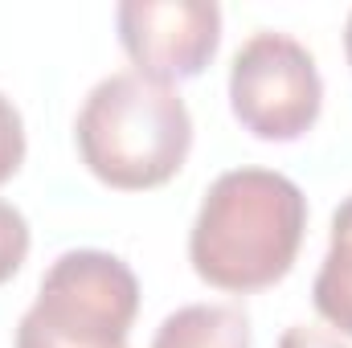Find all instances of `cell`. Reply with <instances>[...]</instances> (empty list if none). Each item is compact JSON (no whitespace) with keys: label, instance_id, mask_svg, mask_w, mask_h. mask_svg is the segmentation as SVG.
<instances>
[{"label":"cell","instance_id":"obj_10","mask_svg":"<svg viewBox=\"0 0 352 348\" xmlns=\"http://www.w3.org/2000/svg\"><path fill=\"white\" fill-rule=\"evenodd\" d=\"M278 348H349V345H344L340 336L320 332V328H303V324H295V328H287V332H283Z\"/></svg>","mask_w":352,"mask_h":348},{"label":"cell","instance_id":"obj_11","mask_svg":"<svg viewBox=\"0 0 352 348\" xmlns=\"http://www.w3.org/2000/svg\"><path fill=\"white\" fill-rule=\"evenodd\" d=\"M344 50H349V66H352V17H349V29H344Z\"/></svg>","mask_w":352,"mask_h":348},{"label":"cell","instance_id":"obj_3","mask_svg":"<svg viewBox=\"0 0 352 348\" xmlns=\"http://www.w3.org/2000/svg\"><path fill=\"white\" fill-rule=\"evenodd\" d=\"M140 279L119 254L66 250L16 324V348H127Z\"/></svg>","mask_w":352,"mask_h":348},{"label":"cell","instance_id":"obj_7","mask_svg":"<svg viewBox=\"0 0 352 348\" xmlns=\"http://www.w3.org/2000/svg\"><path fill=\"white\" fill-rule=\"evenodd\" d=\"M311 299L340 336H352V197H344L332 213V246L316 274Z\"/></svg>","mask_w":352,"mask_h":348},{"label":"cell","instance_id":"obj_2","mask_svg":"<svg viewBox=\"0 0 352 348\" xmlns=\"http://www.w3.org/2000/svg\"><path fill=\"white\" fill-rule=\"evenodd\" d=\"M74 140L82 164L111 188L168 184L192 148V119L173 87L144 74H111L87 94Z\"/></svg>","mask_w":352,"mask_h":348},{"label":"cell","instance_id":"obj_5","mask_svg":"<svg viewBox=\"0 0 352 348\" xmlns=\"http://www.w3.org/2000/svg\"><path fill=\"white\" fill-rule=\"evenodd\" d=\"M115 25L135 74L164 87L197 78L221 45V8L213 0H123Z\"/></svg>","mask_w":352,"mask_h":348},{"label":"cell","instance_id":"obj_9","mask_svg":"<svg viewBox=\"0 0 352 348\" xmlns=\"http://www.w3.org/2000/svg\"><path fill=\"white\" fill-rule=\"evenodd\" d=\"M21 160H25V123L12 98L0 94V184L16 176Z\"/></svg>","mask_w":352,"mask_h":348},{"label":"cell","instance_id":"obj_6","mask_svg":"<svg viewBox=\"0 0 352 348\" xmlns=\"http://www.w3.org/2000/svg\"><path fill=\"white\" fill-rule=\"evenodd\" d=\"M152 348H250V320L230 303H188L164 316Z\"/></svg>","mask_w":352,"mask_h":348},{"label":"cell","instance_id":"obj_8","mask_svg":"<svg viewBox=\"0 0 352 348\" xmlns=\"http://www.w3.org/2000/svg\"><path fill=\"white\" fill-rule=\"evenodd\" d=\"M29 254V221L16 205L0 201V283H8Z\"/></svg>","mask_w":352,"mask_h":348},{"label":"cell","instance_id":"obj_1","mask_svg":"<svg viewBox=\"0 0 352 348\" xmlns=\"http://www.w3.org/2000/svg\"><path fill=\"white\" fill-rule=\"evenodd\" d=\"M307 230V197L283 173L234 168L221 173L192 221V270L230 295L266 291L295 266Z\"/></svg>","mask_w":352,"mask_h":348},{"label":"cell","instance_id":"obj_4","mask_svg":"<svg viewBox=\"0 0 352 348\" xmlns=\"http://www.w3.org/2000/svg\"><path fill=\"white\" fill-rule=\"evenodd\" d=\"M234 119L258 140H299L324 107V83L303 41L287 33H254L230 66Z\"/></svg>","mask_w":352,"mask_h":348}]
</instances>
